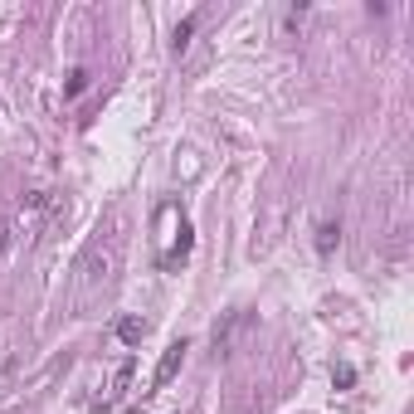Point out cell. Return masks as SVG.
I'll use <instances>...</instances> for the list:
<instances>
[{"instance_id": "cell-1", "label": "cell", "mask_w": 414, "mask_h": 414, "mask_svg": "<svg viewBox=\"0 0 414 414\" xmlns=\"http://www.w3.org/2000/svg\"><path fill=\"white\" fill-rule=\"evenodd\" d=\"M186 351H191L186 341H171V346H166V351H161V365H156V375H151V390H166L171 380H176V370H181Z\"/></svg>"}, {"instance_id": "cell-2", "label": "cell", "mask_w": 414, "mask_h": 414, "mask_svg": "<svg viewBox=\"0 0 414 414\" xmlns=\"http://www.w3.org/2000/svg\"><path fill=\"white\" fill-rule=\"evenodd\" d=\"M132 370H137V356H127V360H122V365H117V375H112V390H108V395H103V400H98L103 410H112V405H117V400L127 395V380H132Z\"/></svg>"}, {"instance_id": "cell-3", "label": "cell", "mask_w": 414, "mask_h": 414, "mask_svg": "<svg viewBox=\"0 0 414 414\" xmlns=\"http://www.w3.org/2000/svg\"><path fill=\"white\" fill-rule=\"evenodd\" d=\"M341 244V220H322L317 224V253H331Z\"/></svg>"}, {"instance_id": "cell-4", "label": "cell", "mask_w": 414, "mask_h": 414, "mask_svg": "<svg viewBox=\"0 0 414 414\" xmlns=\"http://www.w3.org/2000/svg\"><path fill=\"white\" fill-rule=\"evenodd\" d=\"M195 25H200V15H186V20L176 25V34H171V54H186V49H191V34H195Z\"/></svg>"}, {"instance_id": "cell-5", "label": "cell", "mask_w": 414, "mask_h": 414, "mask_svg": "<svg viewBox=\"0 0 414 414\" xmlns=\"http://www.w3.org/2000/svg\"><path fill=\"white\" fill-rule=\"evenodd\" d=\"M141 336H146V322H141V317H122V322H117V341H122V346H137Z\"/></svg>"}, {"instance_id": "cell-6", "label": "cell", "mask_w": 414, "mask_h": 414, "mask_svg": "<svg viewBox=\"0 0 414 414\" xmlns=\"http://www.w3.org/2000/svg\"><path fill=\"white\" fill-rule=\"evenodd\" d=\"M83 88H88V69H74V74H69V83H64V98H79Z\"/></svg>"}, {"instance_id": "cell-7", "label": "cell", "mask_w": 414, "mask_h": 414, "mask_svg": "<svg viewBox=\"0 0 414 414\" xmlns=\"http://www.w3.org/2000/svg\"><path fill=\"white\" fill-rule=\"evenodd\" d=\"M331 385L351 390V385H356V365H336V370H331Z\"/></svg>"}, {"instance_id": "cell-8", "label": "cell", "mask_w": 414, "mask_h": 414, "mask_svg": "<svg viewBox=\"0 0 414 414\" xmlns=\"http://www.w3.org/2000/svg\"><path fill=\"white\" fill-rule=\"evenodd\" d=\"M10 248V224H0V253Z\"/></svg>"}]
</instances>
